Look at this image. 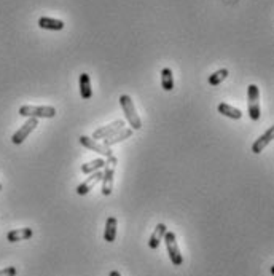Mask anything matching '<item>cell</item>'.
Wrapping results in <instances>:
<instances>
[{"label":"cell","mask_w":274,"mask_h":276,"mask_svg":"<svg viewBox=\"0 0 274 276\" xmlns=\"http://www.w3.org/2000/svg\"><path fill=\"white\" fill-rule=\"evenodd\" d=\"M39 126V120L37 118H29L24 125H22L16 133H14L13 136H11V142L14 144V145H19V144H22L26 139H27V136L34 131V129Z\"/></svg>","instance_id":"obj_6"},{"label":"cell","mask_w":274,"mask_h":276,"mask_svg":"<svg viewBox=\"0 0 274 276\" xmlns=\"http://www.w3.org/2000/svg\"><path fill=\"white\" fill-rule=\"evenodd\" d=\"M273 137H274V128L271 126V128L268 129V131H266L263 136L258 137V139L252 144V152L257 153V155H258L260 152H263L266 145H270V144L273 142Z\"/></svg>","instance_id":"obj_10"},{"label":"cell","mask_w":274,"mask_h":276,"mask_svg":"<svg viewBox=\"0 0 274 276\" xmlns=\"http://www.w3.org/2000/svg\"><path fill=\"white\" fill-rule=\"evenodd\" d=\"M101 181H102V173H101V171L91 173L89 178H88L85 182H81L80 185L77 187V193H78V195H88L89 191L93 190V187L96 185V184L101 182Z\"/></svg>","instance_id":"obj_9"},{"label":"cell","mask_w":274,"mask_h":276,"mask_svg":"<svg viewBox=\"0 0 274 276\" xmlns=\"http://www.w3.org/2000/svg\"><path fill=\"white\" fill-rule=\"evenodd\" d=\"M125 126H126L125 120H117V121H113V123H110L107 126H102V128L96 129L94 134H93V139H107V137L121 131Z\"/></svg>","instance_id":"obj_7"},{"label":"cell","mask_w":274,"mask_h":276,"mask_svg":"<svg viewBox=\"0 0 274 276\" xmlns=\"http://www.w3.org/2000/svg\"><path fill=\"white\" fill-rule=\"evenodd\" d=\"M163 240L166 243V249H167V254H169L171 262L176 267H180L182 264H184V256H182V252L179 249L176 233H174V232H166Z\"/></svg>","instance_id":"obj_4"},{"label":"cell","mask_w":274,"mask_h":276,"mask_svg":"<svg viewBox=\"0 0 274 276\" xmlns=\"http://www.w3.org/2000/svg\"><path fill=\"white\" fill-rule=\"evenodd\" d=\"M32 228H18V230H11V232L6 233V240L10 243H18V241H26L29 238H32Z\"/></svg>","instance_id":"obj_11"},{"label":"cell","mask_w":274,"mask_h":276,"mask_svg":"<svg viewBox=\"0 0 274 276\" xmlns=\"http://www.w3.org/2000/svg\"><path fill=\"white\" fill-rule=\"evenodd\" d=\"M109 276H121V275H120V272L113 270V272H110V275H109Z\"/></svg>","instance_id":"obj_22"},{"label":"cell","mask_w":274,"mask_h":276,"mask_svg":"<svg viewBox=\"0 0 274 276\" xmlns=\"http://www.w3.org/2000/svg\"><path fill=\"white\" fill-rule=\"evenodd\" d=\"M118 160L115 155H112L107 158V162L104 165V173H102V195L109 196L112 195L113 190V176H115V170H117Z\"/></svg>","instance_id":"obj_3"},{"label":"cell","mask_w":274,"mask_h":276,"mask_svg":"<svg viewBox=\"0 0 274 276\" xmlns=\"http://www.w3.org/2000/svg\"><path fill=\"white\" fill-rule=\"evenodd\" d=\"M217 110H218V113H222V115H225V117L231 118V120H241L242 118V112L239 109H236V107L230 105V104L220 102L217 105Z\"/></svg>","instance_id":"obj_16"},{"label":"cell","mask_w":274,"mask_h":276,"mask_svg":"<svg viewBox=\"0 0 274 276\" xmlns=\"http://www.w3.org/2000/svg\"><path fill=\"white\" fill-rule=\"evenodd\" d=\"M80 144L83 145V147L89 149V150H94V152H97V153H101V155L105 157V158H109V157L113 155L112 150H110V147H105L104 144H99L96 139H93V137L80 136Z\"/></svg>","instance_id":"obj_8"},{"label":"cell","mask_w":274,"mask_h":276,"mask_svg":"<svg viewBox=\"0 0 274 276\" xmlns=\"http://www.w3.org/2000/svg\"><path fill=\"white\" fill-rule=\"evenodd\" d=\"M166 232H167L166 225H164V224H158V225L155 227V232L151 233L150 240H148V248H150V249H158L159 243L163 241Z\"/></svg>","instance_id":"obj_12"},{"label":"cell","mask_w":274,"mask_h":276,"mask_svg":"<svg viewBox=\"0 0 274 276\" xmlns=\"http://www.w3.org/2000/svg\"><path fill=\"white\" fill-rule=\"evenodd\" d=\"M120 105L123 107L125 117L128 120V123L131 125V129H140L142 128V120H140L139 113H137V110H136V105L133 102L131 96H128V94L120 96Z\"/></svg>","instance_id":"obj_2"},{"label":"cell","mask_w":274,"mask_h":276,"mask_svg":"<svg viewBox=\"0 0 274 276\" xmlns=\"http://www.w3.org/2000/svg\"><path fill=\"white\" fill-rule=\"evenodd\" d=\"M228 69H218L217 72H214L212 75H209V85H212V87H218L220 83H222L226 77H228Z\"/></svg>","instance_id":"obj_20"},{"label":"cell","mask_w":274,"mask_h":276,"mask_svg":"<svg viewBox=\"0 0 274 276\" xmlns=\"http://www.w3.org/2000/svg\"><path fill=\"white\" fill-rule=\"evenodd\" d=\"M64 21L55 19V18H48V16H42L39 19V27L45 30H63L64 29Z\"/></svg>","instance_id":"obj_14"},{"label":"cell","mask_w":274,"mask_h":276,"mask_svg":"<svg viewBox=\"0 0 274 276\" xmlns=\"http://www.w3.org/2000/svg\"><path fill=\"white\" fill-rule=\"evenodd\" d=\"M19 115L27 118H55L56 109L53 105H21Z\"/></svg>","instance_id":"obj_1"},{"label":"cell","mask_w":274,"mask_h":276,"mask_svg":"<svg viewBox=\"0 0 274 276\" xmlns=\"http://www.w3.org/2000/svg\"><path fill=\"white\" fill-rule=\"evenodd\" d=\"M16 267H6L3 270H0V276H16Z\"/></svg>","instance_id":"obj_21"},{"label":"cell","mask_w":274,"mask_h":276,"mask_svg":"<svg viewBox=\"0 0 274 276\" xmlns=\"http://www.w3.org/2000/svg\"><path fill=\"white\" fill-rule=\"evenodd\" d=\"M131 134H133V129L131 128H123L117 134L107 137V139H102V144L105 145V147H112V145H115V144H118L121 141L128 139V137H131Z\"/></svg>","instance_id":"obj_13"},{"label":"cell","mask_w":274,"mask_h":276,"mask_svg":"<svg viewBox=\"0 0 274 276\" xmlns=\"http://www.w3.org/2000/svg\"><path fill=\"white\" fill-rule=\"evenodd\" d=\"M78 83H80V96L88 101V99H91V96H93V90H91V77L86 72H83L78 79Z\"/></svg>","instance_id":"obj_15"},{"label":"cell","mask_w":274,"mask_h":276,"mask_svg":"<svg viewBox=\"0 0 274 276\" xmlns=\"http://www.w3.org/2000/svg\"><path fill=\"white\" fill-rule=\"evenodd\" d=\"M0 190H2V184H0Z\"/></svg>","instance_id":"obj_23"},{"label":"cell","mask_w":274,"mask_h":276,"mask_svg":"<svg viewBox=\"0 0 274 276\" xmlns=\"http://www.w3.org/2000/svg\"><path fill=\"white\" fill-rule=\"evenodd\" d=\"M161 87L164 91H172L174 90V75L169 67H164L161 71Z\"/></svg>","instance_id":"obj_18"},{"label":"cell","mask_w":274,"mask_h":276,"mask_svg":"<svg viewBox=\"0 0 274 276\" xmlns=\"http://www.w3.org/2000/svg\"><path fill=\"white\" fill-rule=\"evenodd\" d=\"M105 165V160L104 158H96L93 162H89L86 165L81 166V173L83 174H91V173H96V171H101Z\"/></svg>","instance_id":"obj_19"},{"label":"cell","mask_w":274,"mask_h":276,"mask_svg":"<svg viewBox=\"0 0 274 276\" xmlns=\"http://www.w3.org/2000/svg\"><path fill=\"white\" fill-rule=\"evenodd\" d=\"M117 225L118 222L115 217H109L105 222V232H104V240L107 243H113L117 238Z\"/></svg>","instance_id":"obj_17"},{"label":"cell","mask_w":274,"mask_h":276,"mask_svg":"<svg viewBox=\"0 0 274 276\" xmlns=\"http://www.w3.org/2000/svg\"><path fill=\"white\" fill-rule=\"evenodd\" d=\"M247 99H249V117L250 120H260V91L257 85H249L247 88Z\"/></svg>","instance_id":"obj_5"}]
</instances>
